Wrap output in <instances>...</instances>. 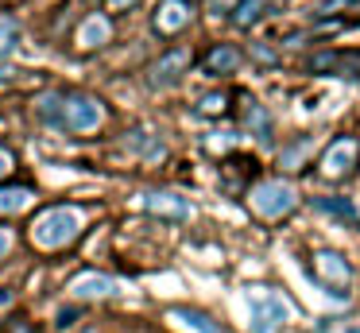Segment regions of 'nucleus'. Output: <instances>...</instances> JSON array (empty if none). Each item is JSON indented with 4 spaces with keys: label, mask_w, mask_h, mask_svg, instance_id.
Listing matches in <instances>:
<instances>
[{
    "label": "nucleus",
    "mask_w": 360,
    "mask_h": 333,
    "mask_svg": "<svg viewBox=\"0 0 360 333\" xmlns=\"http://www.w3.org/2000/svg\"><path fill=\"white\" fill-rule=\"evenodd\" d=\"M345 27H349V20H321L314 27V35H333V31H345Z\"/></svg>",
    "instance_id": "4be33fe9"
},
{
    "label": "nucleus",
    "mask_w": 360,
    "mask_h": 333,
    "mask_svg": "<svg viewBox=\"0 0 360 333\" xmlns=\"http://www.w3.org/2000/svg\"><path fill=\"white\" fill-rule=\"evenodd\" d=\"M306 151H310V139H302V147H290V151H283V170H298V167H302V163H306Z\"/></svg>",
    "instance_id": "412c9836"
},
{
    "label": "nucleus",
    "mask_w": 360,
    "mask_h": 333,
    "mask_svg": "<svg viewBox=\"0 0 360 333\" xmlns=\"http://www.w3.org/2000/svg\"><path fill=\"white\" fill-rule=\"evenodd\" d=\"M229 101H233L229 93H205V97L198 101V108H202L205 116H225L229 113Z\"/></svg>",
    "instance_id": "6ab92c4d"
},
{
    "label": "nucleus",
    "mask_w": 360,
    "mask_h": 333,
    "mask_svg": "<svg viewBox=\"0 0 360 333\" xmlns=\"http://www.w3.org/2000/svg\"><path fill=\"white\" fill-rule=\"evenodd\" d=\"M210 4H213V8H221V12H225V8H236V4H240V0H210Z\"/></svg>",
    "instance_id": "cd10ccee"
},
{
    "label": "nucleus",
    "mask_w": 360,
    "mask_h": 333,
    "mask_svg": "<svg viewBox=\"0 0 360 333\" xmlns=\"http://www.w3.org/2000/svg\"><path fill=\"white\" fill-rule=\"evenodd\" d=\"M140 209L143 213H155V217H167V221H186L190 217V206L179 198V194H167V190H148L140 198Z\"/></svg>",
    "instance_id": "6e6552de"
},
{
    "label": "nucleus",
    "mask_w": 360,
    "mask_h": 333,
    "mask_svg": "<svg viewBox=\"0 0 360 333\" xmlns=\"http://www.w3.org/2000/svg\"><path fill=\"white\" fill-rule=\"evenodd\" d=\"M78 232H82V213L74 206H47L27 225V237L39 252H58V248L74 244Z\"/></svg>",
    "instance_id": "f257e3e1"
},
{
    "label": "nucleus",
    "mask_w": 360,
    "mask_h": 333,
    "mask_svg": "<svg viewBox=\"0 0 360 333\" xmlns=\"http://www.w3.org/2000/svg\"><path fill=\"white\" fill-rule=\"evenodd\" d=\"M12 240H16V237H12V229H8V225H0V260L12 252Z\"/></svg>",
    "instance_id": "5701e85b"
},
{
    "label": "nucleus",
    "mask_w": 360,
    "mask_h": 333,
    "mask_svg": "<svg viewBox=\"0 0 360 333\" xmlns=\"http://www.w3.org/2000/svg\"><path fill=\"white\" fill-rule=\"evenodd\" d=\"M186 4H190V0H186Z\"/></svg>",
    "instance_id": "c85d7f7f"
},
{
    "label": "nucleus",
    "mask_w": 360,
    "mask_h": 333,
    "mask_svg": "<svg viewBox=\"0 0 360 333\" xmlns=\"http://www.w3.org/2000/svg\"><path fill=\"white\" fill-rule=\"evenodd\" d=\"M74 318H78V310H74V306L58 310V329H70V325H74Z\"/></svg>",
    "instance_id": "b1692460"
},
{
    "label": "nucleus",
    "mask_w": 360,
    "mask_h": 333,
    "mask_svg": "<svg viewBox=\"0 0 360 333\" xmlns=\"http://www.w3.org/2000/svg\"><path fill=\"white\" fill-rule=\"evenodd\" d=\"M314 206L321 209V213H329V217H341V221H356V206L352 201H345V198H314Z\"/></svg>",
    "instance_id": "f3484780"
},
{
    "label": "nucleus",
    "mask_w": 360,
    "mask_h": 333,
    "mask_svg": "<svg viewBox=\"0 0 360 333\" xmlns=\"http://www.w3.org/2000/svg\"><path fill=\"white\" fill-rule=\"evenodd\" d=\"M279 322H283V306L275 299H267V306L264 302H256V325L252 329L256 333H275L279 329Z\"/></svg>",
    "instance_id": "dca6fc26"
},
{
    "label": "nucleus",
    "mask_w": 360,
    "mask_h": 333,
    "mask_svg": "<svg viewBox=\"0 0 360 333\" xmlns=\"http://www.w3.org/2000/svg\"><path fill=\"white\" fill-rule=\"evenodd\" d=\"M109 35H112V23L105 15H94V20H86L78 27V46L82 51H97L101 43H109Z\"/></svg>",
    "instance_id": "ddd939ff"
},
{
    "label": "nucleus",
    "mask_w": 360,
    "mask_h": 333,
    "mask_svg": "<svg viewBox=\"0 0 360 333\" xmlns=\"http://www.w3.org/2000/svg\"><path fill=\"white\" fill-rule=\"evenodd\" d=\"M190 23V4L186 0H159L155 8V31L159 35H174Z\"/></svg>",
    "instance_id": "9d476101"
},
{
    "label": "nucleus",
    "mask_w": 360,
    "mask_h": 333,
    "mask_svg": "<svg viewBox=\"0 0 360 333\" xmlns=\"http://www.w3.org/2000/svg\"><path fill=\"white\" fill-rule=\"evenodd\" d=\"M256 58H259V62H275V51H267V46H256Z\"/></svg>",
    "instance_id": "a878e982"
},
{
    "label": "nucleus",
    "mask_w": 360,
    "mask_h": 333,
    "mask_svg": "<svg viewBox=\"0 0 360 333\" xmlns=\"http://www.w3.org/2000/svg\"><path fill=\"white\" fill-rule=\"evenodd\" d=\"M267 12H271V0H240V4L233 8V23L248 31V27H256Z\"/></svg>",
    "instance_id": "4468645a"
},
{
    "label": "nucleus",
    "mask_w": 360,
    "mask_h": 333,
    "mask_svg": "<svg viewBox=\"0 0 360 333\" xmlns=\"http://www.w3.org/2000/svg\"><path fill=\"white\" fill-rule=\"evenodd\" d=\"M360 163V139L356 136H337L329 139V147L321 151V175L329 178V182H341V178H349L352 170H356Z\"/></svg>",
    "instance_id": "20e7f679"
},
{
    "label": "nucleus",
    "mask_w": 360,
    "mask_h": 333,
    "mask_svg": "<svg viewBox=\"0 0 360 333\" xmlns=\"http://www.w3.org/2000/svg\"><path fill=\"white\" fill-rule=\"evenodd\" d=\"M70 294L74 299H109V294H120V279L105 271H82L70 279Z\"/></svg>",
    "instance_id": "0eeeda50"
},
{
    "label": "nucleus",
    "mask_w": 360,
    "mask_h": 333,
    "mask_svg": "<svg viewBox=\"0 0 360 333\" xmlns=\"http://www.w3.org/2000/svg\"><path fill=\"white\" fill-rule=\"evenodd\" d=\"M236 66H240V46H236V43H213L210 51L202 54V70H205V74H213V77L233 74Z\"/></svg>",
    "instance_id": "1a4fd4ad"
},
{
    "label": "nucleus",
    "mask_w": 360,
    "mask_h": 333,
    "mask_svg": "<svg viewBox=\"0 0 360 333\" xmlns=\"http://www.w3.org/2000/svg\"><path fill=\"white\" fill-rule=\"evenodd\" d=\"M8 333H32V325H27V322H12Z\"/></svg>",
    "instance_id": "bb28decb"
},
{
    "label": "nucleus",
    "mask_w": 360,
    "mask_h": 333,
    "mask_svg": "<svg viewBox=\"0 0 360 333\" xmlns=\"http://www.w3.org/2000/svg\"><path fill=\"white\" fill-rule=\"evenodd\" d=\"M171 318H174V322H182V325H190L194 333H225L210 314H202V310H186V306H182V310H171Z\"/></svg>",
    "instance_id": "2eb2a0df"
},
{
    "label": "nucleus",
    "mask_w": 360,
    "mask_h": 333,
    "mask_svg": "<svg viewBox=\"0 0 360 333\" xmlns=\"http://www.w3.org/2000/svg\"><path fill=\"white\" fill-rule=\"evenodd\" d=\"M94 4H97V0H94Z\"/></svg>",
    "instance_id": "c756f323"
},
{
    "label": "nucleus",
    "mask_w": 360,
    "mask_h": 333,
    "mask_svg": "<svg viewBox=\"0 0 360 333\" xmlns=\"http://www.w3.org/2000/svg\"><path fill=\"white\" fill-rule=\"evenodd\" d=\"M295 206H298V194H295V186L283 182V178H259L248 190V209L259 221H279V217H287Z\"/></svg>",
    "instance_id": "f03ea898"
},
{
    "label": "nucleus",
    "mask_w": 360,
    "mask_h": 333,
    "mask_svg": "<svg viewBox=\"0 0 360 333\" xmlns=\"http://www.w3.org/2000/svg\"><path fill=\"white\" fill-rule=\"evenodd\" d=\"M8 175H12V155L0 147V178H8Z\"/></svg>",
    "instance_id": "393cba45"
},
{
    "label": "nucleus",
    "mask_w": 360,
    "mask_h": 333,
    "mask_svg": "<svg viewBox=\"0 0 360 333\" xmlns=\"http://www.w3.org/2000/svg\"><path fill=\"white\" fill-rule=\"evenodd\" d=\"M105 120V108L97 97H89V93H63V128L66 132H94L101 128Z\"/></svg>",
    "instance_id": "7ed1b4c3"
},
{
    "label": "nucleus",
    "mask_w": 360,
    "mask_h": 333,
    "mask_svg": "<svg viewBox=\"0 0 360 333\" xmlns=\"http://www.w3.org/2000/svg\"><path fill=\"white\" fill-rule=\"evenodd\" d=\"M186 66H190V51H186V46H174V51H167L163 58L151 66V85H171V82H179Z\"/></svg>",
    "instance_id": "9b49d317"
},
{
    "label": "nucleus",
    "mask_w": 360,
    "mask_h": 333,
    "mask_svg": "<svg viewBox=\"0 0 360 333\" xmlns=\"http://www.w3.org/2000/svg\"><path fill=\"white\" fill-rule=\"evenodd\" d=\"M16 43H20V27L16 23H0V58H8L12 51H16Z\"/></svg>",
    "instance_id": "aec40b11"
},
{
    "label": "nucleus",
    "mask_w": 360,
    "mask_h": 333,
    "mask_svg": "<svg viewBox=\"0 0 360 333\" xmlns=\"http://www.w3.org/2000/svg\"><path fill=\"white\" fill-rule=\"evenodd\" d=\"M314 275H318L321 283H326L329 291L337 294V299H345V287L352 283V268L345 263V256L329 252V248H321V252H314Z\"/></svg>",
    "instance_id": "39448f33"
},
{
    "label": "nucleus",
    "mask_w": 360,
    "mask_h": 333,
    "mask_svg": "<svg viewBox=\"0 0 360 333\" xmlns=\"http://www.w3.org/2000/svg\"><path fill=\"white\" fill-rule=\"evenodd\" d=\"M35 201V190L32 186H0V217H12V213H24V209H32Z\"/></svg>",
    "instance_id": "f8f14e48"
},
{
    "label": "nucleus",
    "mask_w": 360,
    "mask_h": 333,
    "mask_svg": "<svg viewBox=\"0 0 360 333\" xmlns=\"http://www.w3.org/2000/svg\"><path fill=\"white\" fill-rule=\"evenodd\" d=\"M310 74H337V77H360V51H318L306 58Z\"/></svg>",
    "instance_id": "423d86ee"
},
{
    "label": "nucleus",
    "mask_w": 360,
    "mask_h": 333,
    "mask_svg": "<svg viewBox=\"0 0 360 333\" xmlns=\"http://www.w3.org/2000/svg\"><path fill=\"white\" fill-rule=\"evenodd\" d=\"M39 120L63 128V93H43L39 97Z\"/></svg>",
    "instance_id": "a211bd4d"
}]
</instances>
